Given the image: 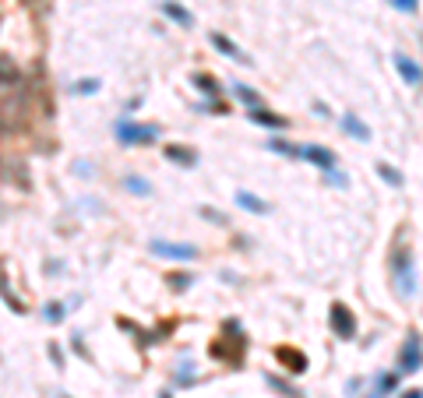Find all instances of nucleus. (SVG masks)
Masks as SVG:
<instances>
[{
    "label": "nucleus",
    "instance_id": "obj_24",
    "mask_svg": "<svg viewBox=\"0 0 423 398\" xmlns=\"http://www.w3.org/2000/svg\"><path fill=\"white\" fill-rule=\"evenodd\" d=\"M325 176H328V180H332L335 187H346V176H342V173H339L335 166H332V169H325Z\"/></svg>",
    "mask_w": 423,
    "mask_h": 398
},
{
    "label": "nucleus",
    "instance_id": "obj_3",
    "mask_svg": "<svg viewBox=\"0 0 423 398\" xmlns=\"http://www.w3.org/2000/svg\"><path fill=\"white\" fill-rule=\"evenodd\" d=\"M328 321H332V331H335L339 338H353V335H356V321H353V310H349L346 303H332Z\"/></svg>",
    "mask_w": 423,
    "mask_h": 398
},
{
    "label": "nucleus",
    "instance_id": "obj_27",
    "mask_svg": "<svg viewBox=\"0 0 423 398\" xmlns=\"http://www.w3.org/2000/svg\"><path fill=\"white\" fill-rule=\"evenodd\" d=\"M60 310H64L60 303H50V307H46V317H50V321H60V317H64Z\"/></svg>",
    "mask_w": 423,
    "mask_h": 398
},
{
    "label": "nucleus",
    "instance_id": "obj_8",
    "mask_svg": "<svg viewBox=\"0 0 423 398\" xmlns=\"http://www.w3.org/2000/svg\"><path fill=\"white\" fill-rule=\"evenodd\" d=\"M208 39H212V46H216L219 53H226V57H233V60H240V64H251V60L244 57V50H240L237 43H230V39H226L223 32H212Z\"/></svg>",
    "mask_w": 423,
    "mask_h": 398
},
{
    "label": "nucleus",
    "instance_id": "obj_9",
    "mask_svg": "<svg viewBox=\"0 0 423 398\" xmlns=\"http://www.w3.org/2000/svg\"><path fill=\"white\" fill-rule=\"evenodd\" d=\"M342 131H346V134H353L356 141H370V127H367L360 117H353V113H349V117H342Z\"/></svg>",
    "mask_w": 423,
    "mask_h": 398
},
{
    "label": "nucleus",
    "instance_id": "obj_15",
    "mask_svg": "<svg viewBox=\"0 0 423 398\" xmlns=\"http://www.w3.org/2000/svg\"><path fill=\"white\" fill-rule=\"evenodd\" d=\"M251 120H254V124H261V127H286V120H282V117H275V113H268V110H254V113H251Z\"/></svg>",
    "mask_w": 423,
    "mask_h": 398
},
{
    "label": "nucleus",
    "instance_id": "obj_7",
    "mask_svg": "<svg viewBox=\"0 0 423 398\" xmlns=\"http://www.w3.org/2000/svg\"><path fill=\"white\" fill-rule=\"evenodd\" d=\"M395 282H398V293L405 296V293H412L416 285V278H412V261H409V254H398L395 257Z\"/></svg>",
    "mask_w": 423,
    "mask_h": 398
},
{
    "label": "nucleus",
    "instance_id": "obj_28",
    "mask_svg": "<svg viewBox=\"0 0 423 398\" xmlns=\"http://www.w3.org/2000/svg\"><path fill=\"white\" fill-rule=\"evenodd\" d=\"M402 398H423V391H405Z\"/></svg>",
    "mask_w": 423,
    "mask_h": 398
},
{
    "label": "nucleus",
    "instance_id": "obj_2",
    "mask_svg": "<svg viewBox=\"0 0 423 398\" xmlns=\"http://www.w3.org/2000/svg\"><path fill=\"white\" fill-rule=\"evenodd\" d=\"M117 138L124 145H148L159 138V127L155 124H117Z\"/></svg>",
    "mask_w": 423,
    "mask_h": 398
},
{
    "label": "nucleus",
    "instance_id": "obj_1",
    "mask_svg": "<svg viewBox=\"0 0 423 398\" xmlns=\"http://www.w3.org/2000/svg\"><path fill=\"white\" fill-rule=\"evenodd\" d=\"M29 117V103H25V82H11L4 85L0 82V131L15 134L25 127Z\"/></svg>",
    "mask_w": 423,
    "mask_h": 398
},
{
    "label": "nucleus",
    "instance_id": "obj_14",
    "mask_svg": "<svg viewBox=\"0 0 423 398\" xmlns=\"http://www.w3.org/2000/svg\"><path fill=\"white\" fill-rule=\"evenodd\" d=\"M237 201H240V208H247V212H254V215H265V212H268V205H265L261 198H254L251 191H240Z\"/></svg>",
    "mask_w": 423,
    "mask_h": 398
},
{
    "label": "nucleus",
    "instance_id": "obj_17",
    "mask_svg": "<svg viewBox=\"0 0 423 398\" xmlns=\"http://www.w3.org/2000/svg\"><path fill=\"white\" fill-rule=\"evenodd\" d=\"M377 173H381V180H384V184H391V187H402V173H398L395 166H388V162H377Z\"/></svg>",
    "mask_w": 423,
    "mask_h": 398
},
{
    "label": "nucleus",
    "instance_id": "obj_25",
    "mask_svg": "<svg viewBox=\"0 0 423 398\" xmlns=\"http://www.w3.org/2000/svg\"><path fill=\"white\" fill-rule=\"evenodd\" d=\"M268 384H272V387H279V391H282V394H289V398L297 394V391H293V387H289L286 380H279V377H268Z\"/></svg>",
    "mask_w": 423,
    "mask_h": 398
},
{
    "label": "nucleus",
    "instance_id": "obj_11",
    "mask_svg": "<svg viewBox=\"0 0 423 398\" xmlns=\"http://www.w3.org/2000/svg\"><path fill=\"white\" fill-rule=\"evenodd\" d=\"M162 15H166V18H173L176 25H183V29H190V25H194L190 11H187V8H180V4H173V0H166V4H162Z\"/></svg>",
    "mask_w": 423,
    "mask_h": 398
},
{
    "label": "nucleus",
    "instance_id": "obj_6",
    "mask_svg": "<svg viewBox=\"0 0 423 398\" xmlns=\"http://www.w3.org/2000/svg\"><path fill=\"white\" fill-rule=\"evenodd\" d=\"M391 60H395V71L402 75V82H405V85H419V82H423V68H419L412 57H405V53H395Z\"/></svg>",
    "mask_w": 423,
    "mask_h": 398
},
{
    "label": "nucleus",
    "instance_id": "obj_21",
    "mask_svg": "<svg viewBox=\"0 0 423 398\" xmlns=\"http://www.w3.org/2000/svg\"><path fill=\"white\" fill-rule=\"evenodd\" d=\"M124 187H127L131 194H152V187H148L145 180H138V176H127V180H124Z\"/></svg>",
    "mask_w": 423,
    "mask_h": 398
},
{
    "label": "nucleus",
    "instance_id": "obj_23",
    "mask_svg": "<svg viewBox=\"0 0 423 398\" xmlns=\"http://www.w3.org/2000/svg\"><path fill=\"white\" fill-rule=\"evenodd\" d=\"M388 4H391L395 11H409V15L416 11V0H388Z\"/></svg>",
    "mask_w": 423,
    "mask_h": 398
},
{
    "label": "nucleus",
    "instance_id": "obj_12",
    "mask_svg": "<svg viewBox=\"0 0 423 398\" xmlns=\"http://www.w3.org/2000/svg\"><path fill=\"white\" fill-rule=\"evenodd\" d=\"M279 359L289 366V373H300V370H307V356H304V352H293V349H279Z\"/></svg>",
    "mask_w": 423,
    "mask_h": 398
},
{
    "label": "nucleus",
    "instance_id": "obj_19",
    "mask_svg": "<svg viewBox=\"0 0 423 398\" xmlns=\"http://www.w3.org/2000/svg\"><path fill=\"white\" fill-rule=\"evenodd\" d=\"M166 155H169L173 162H183V166H194V162H197V155H194V152H187V148H176V145H173V148H166Z\"/></svg>",
    "mask_w": 423,
    "mask_h": 398
},
{
    "label": "nucleus",
    "instance_id": "obj_20",
    "mask_svg": "<svg viewBox=\"0 0 423 398\" xmlns=\"http://www.w3.org/2000/svg\"><path fill=\"white\" fill-rule=\"evenodd\" d=\"M268 148H272V152H279V155H293V159L300 155V148H297V145H289V141H282V138H272V141H268Z\"/></svg>",
    "mask_w": 423,
    "mask_h": 398
},
{
    "label": "nucleus",
    "instance_id": "obj_5",
    "mask_svg": "<svg viewBox=\"0 0 423 398\" xmlns=\"http://www.w3.org/2000/svg\"><path fill=\"white\" fill-rule=\"evenodd\" d=\"M152 254L169 257V261H190L197 250L190 243H166V240H152Z\"/></svg>",
    "mask_w": 423,
    "mask_h": 398
},
{
    "label": "nucleus",
    "instance_id": "obj_29",
    "mask_svg": "<svg viewBox=\"0 0 423 398\" xmlns=\"http://www.w3.org/2000/svg\"><path fill=\"white\" fill-rule=\"evenodd\" d=\"M370 398H381V391H377V394H370Z\"/></svg>",
    "mask_w": 423,
    "mask_h": 398
},
{
    "label": "nucleus",
    "instance_id": "obj_26",
    "mask_svg": "<svg viewBox=\"0 0 423 398\" xmlns=\"http://www.w3.org/2000/svg\"><path fill=\"white\" fill-rule=\"evenodd\" d=\"M201 215H204V219H212V222H223V226H226V215H223V212H212V208H201Z\"/></svg>",
    "mask_w": 423,
    "mask_h": 398
},
{
    "label": "nucleus",
    "instance_id": "obj_13",
    "mask_svg": "<svg viewBox=\"0 0 423 398\" xmlns=\"http://www.w3.org/2000/svg\"><path fill=\"white\" fill-rule=\"evenodd\" d=\"M0 82L11 85V82H22V68L11 60V57H0Z\"/></svg>",
    "mask_w": 423,
    "mask_h": 398
},
{
    "label": "nucleus",
    "instance_id": "obj_10",
    "mask_svg": "<svg viewBox=\"0 0 423 398\" xmlns=\"http://www.w3.org/2000/svg\"><path fill=\"white\" fill-rule=\"evenodd\" d=\"M300 155H304V159H311V162H314V166H321V169H332V162H335V159H332V152H328V148H318V145L300 148Z\"/></svg>",
    "mask_w": 423,
    "mask_h": 398
},
{
    "label": "nucleus",
    "instance_id": "obj_31",
    "mask_svg": "<svg viewBox=\"0 0 423 398\" xmlns=\"http://www.w3.org/2000/svg\"><path fill=\"white\" fill-rule=\"evenodd\" d=\"M162 398H173V394H162Z\"/></svg>",
    "mask_w": 423,
    "mask_h": 398
},
{
    "label": "nucleus",
    "instance_id": "obj_16",
    "mask_svg": "<svg viewBox=\"0 0 423 398\" xmlns=\"http://www.w3.org/2000/svg\"><path fill=\"white\" fill-rule=\"evenodd\" d=\"M194 85H197V89L204 92V96H212V99L219 96V82L212 78V75H194Z\"/></svg>",
    "mask_w": 423,
    "mask_h": 398
},
{
    "label": "nucleus",
    "instance_id": "obj_4",
    "mask_svg": "<svg viewBox=\"0 0 423 398\" xmlns=\"http://www.w3.org/2000/svg\"><path fill=\"white\" fill-rule=\"evenodd\" d=\"M419 363H423V349H419V335L412 331V335L405 338V345H402L398 370H402V373H412V370H419Z\"/></svg>",
    "mask_w": 423,
    "mask_h": 398
},
{
    "label": "nucleus",
    "instance_id": "obj_30",
    "mask_svg": "<svg viewBox=\"0 0 423 398\" xmlns=\"http://www.w3.org/2000/svg\"><path fill=\"white\" fill-rule=\"evenodd\" d=\"M25 4H36V0H25Z\"/></svg>",
    "mask_w": 423,
    "mask_h": 398
},
{
    "label": "nucleus",
    "instance_id": "obj_22",
    "mask_svg": "<svg viewBox=\"0 0 423 398\" xmlns=\"http://www.w3.org/2000/svg\"><path fill=\"white\" fill-rule=\"evenodd\" d=\"M96 89H99L96 78H82V82H74V92H78V96H89V92H96Z\"/></svg>",
    "mask_w": 423,
    "mask_h": 398
},
{
    "label": "nucleus",
    "instance_id": "obj_18",
    "mask_svg": "<svg viewBox=\"0 0 423 398\" xmlns=\"http://www.w3.org/2000/svg\"><path fill=\"white\" fill-rule=\"evenodd\" d=\"M233 92H237V99H240V103H247L251 110H258V103H261V99H258V92H254L251 85H237Z\"/></svg>",
    "mask_w": 423,
    "mask_h": 398
}]
</instances>
